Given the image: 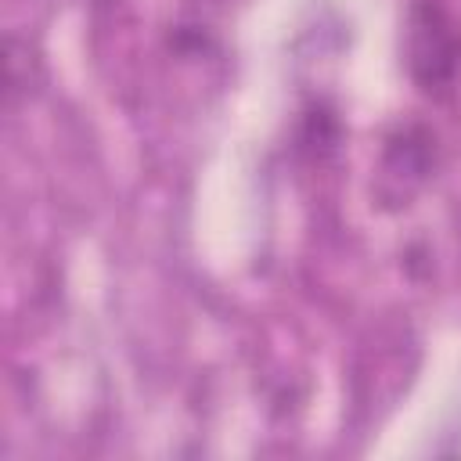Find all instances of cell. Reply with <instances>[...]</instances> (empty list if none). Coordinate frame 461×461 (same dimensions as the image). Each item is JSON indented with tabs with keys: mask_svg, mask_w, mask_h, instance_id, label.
<instances>
[{
	"mask_svg": "<svg viewBox=\"0 0 461 461\" xmlns=\"http://www.w3.org/2000/svg\"><path fill=\"white\" fill-rule=\"evenodd\" d=\"M403 54H407L411 79L425 94L450 90V83L461 68V40L454 32L450 14L436 0L411 4L407 29H403Z\"/></svg>",
	"mask_w": 461,
	"mask_h": 461,
	"instance_id": "obj_1",
	"label": "cell"
}]
</instances>
